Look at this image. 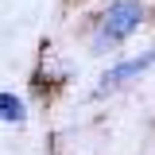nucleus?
Returning <instances> with one entry per match:
<instances>
[{"label":"nucleus","mask_w":155,"mask_h":155,"mask_svg":"<svg viewBox=\"0 0 155 155\" xmlns=\"http://www.w3.org/2000/svg\"><path fill=\"white\" fill-rule=\"evenodd\" d=\"M143 23V8L136 4V0H116L113 8L101 16V35L105 39H124V35H132L136 27Z\"/></svg>","instance_id":"obj_1"},{"label":"nucleus","mask_w":155,"mask_h":155,"mask_svg":"<svg viewBox=\"0 0 155 155\" xmlns=\"http://www.w3.org/2000/svg\"><path fill=\"white\" fill-rule=\"evenodd\" d=\"M151 62H155V54H143V58H132V62H120V66H113V70H105V74H101V89H116V85H124L128 78L143 74Z\"/></svg>","instance_id":"obj_2"},{"label":"nucleus","mask_w":155,"mask_h":155,"mask_svg":"<svg viewBox=\"0 0 155 155\" xmlns=\"http://www.w3.org/2000/svg\"><path fill=\"white\" fill-rule=\"evenodd\" d=\"M23 101L19 97H12V93H0V120L4 124H23Z\"/></svg>","instance_id":"obj_3"}]
</instances>
